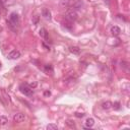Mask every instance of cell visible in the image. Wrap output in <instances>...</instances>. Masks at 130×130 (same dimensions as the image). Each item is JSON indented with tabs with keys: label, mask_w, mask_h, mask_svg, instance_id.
<instances>
[{
	"label": "cell",
	"mask_w": 130,
	"mask_h": 130,
	"mask_svg": "<svg viewBox=\"0 0 130 130\" xmlns=\"http://www.w3.org/2000/svg\"><path fill=\"white\" fill-rule=\"evenodd\" d=\"M8 24L10 25L11 28H16L19 25V16L17 15L15 12H12L10 14V17H9V20L7 21Z\"/></svg>",
	"instance_id": "obj_1"
},
{
	"label": "cell",
	"mask_w": 130,
	"mask_h": 130,
	"mask_svg": "<svg viewBox=\"0 0 130 130\" xmlns=\"http://www.w3.org/2000/svg\"><path fill=\"white\" fill-rule=\"evenodd\" d=\"M19 89H20V92L24 95V96H28V97H31V96H33V94H34V92H33V89H32L30 85L25 84V83L20 84V86H19Z\"/></svg>",
	"instance_id": "obj_2"
},
{
	"label": "cell",
	"mask_w": 130,
	"mask_h": 130,
	"mask_svg": "<svg viewBox=\"0 0 130 130\" xmlns=\"http://www.w3.org/2000/svg\"><path fill=\"white\" fill-rule=\"evenodd\" d=\"M77 13H76V11L74 9H70V10H68L66 12V18L68 20H70V21H73V20H76L77 19Z\"/></svg>",
	"instance_id": "obj_3"
},
{
	"label": "cell",
	"mask_w": 130,
	"mask_h": 130,
	"mask_svg": "<svg viewBox=\"0 0 130 130\" xmlns=\"http://www.w3.org/2000/svg\"><path fill=\"white\" fill-rule=\"evenodd\" d=\"M24 120H25V116L23 113H17V114H14L13 116V121L15 123H21Z\"/></svg>",
	"instance_id": "obj_4"
},
{
	"label": "cell",
	"mask_w": 130,
	"mask_h": 130,
	"mask_svg": "<svg viewBox=\"0 0 130 130\" xmlns=\"http://www.w3.org/2000/svg\"><path fill=\"white\" fill-rule=\"evenodd\" d=\"M20 57V52L17 51V50H13L11 51L9 54H8V58L11 59V60H15V59H18Z\"/></svg>",
	"instance_id": "obj_5"
},
{
	"label": "cell",
	"mask_w": 130,
	"mask_h": 130,
	"mask_svg": "<svg viewBox=\"0 0 130 130\" xmlns=\"http://www.w3.org/2000/svg\"><path fill=\"white\" fill-rule=\"evenodd\" d=\"M42 15L45 17L46 19H50L51 18V12L48 8H43L42 10Z\"/></svg>",
	"instance_id": "obj_6"
},
{
	"label": "cell",
	"mask_w": 130,
	"mask_h": 130,
	"mask_svg": "<svg viewBox=\"0 0 130 130\" xmlns=\"http://www.w3.org/2000/svg\"><path fill=\"white\" fill-rule=\"evenodd\" d=\"M111 33L113 34L114 36H119L121 33V30H120V28L117 27V25H114V27L111 28Z\"/></svg>",
	"instance_id": "obj_7"
},
{
	"label": "cell",
	"mask_w": 130,
	"mask_h": 130,
	"mask_svg": "<svg viewBox=\"0 0 130 130\" xmlns=\"http://www.w3.org/2000/svg\"><path fill=\"white\" fill-rule=\"evenodd\" d=\"M40 36H41L42 38H44L46 41L48 40V33H47L46 29L43 28V29H41V30H40Z\"/></svg>",
	"instance_id": "obj_8"
},
{
	"label": "cell",
	"mask_w": 130,
	"mask_h": 130,
	"mask_svg": "<svg viewBox=\"0 0 130 130\" xmlns=\"http://www.w3.org/2000/svg\"><path fill=\"white\" fill-rule=\"evenodd\" d=\"M102 108H103L104 110H109V109H111V108H112V103L109 102V101L103 103L102 104Z\"/></svg>",
	"instance_id": "obj_9"
},
{
	"label": "cell",
	"mask_w": 130,
	"mask_h": 130,
	"mask_svg": "<svg viewBox=\"0 0 130 130\" xmlns=\"http://www.w3.org/2000/svg\"><path fill=\"white\" fill-rule=\"evenodd\" d=\"M94 124H95V120L93 118H88L85 121V127H92L94 126Z\"/></svg>",
	"instance_id": "obj_10"
},
{
	"label": "cell",
	"mask_w": 130,
	"mask_h": 130,
	"mask_svg": "<svg viewBox=\"0 0 130 130\" xmlns=\"http://www.w3.org/2000/svg\"><path fill=\"white\" fill-rule=\"evenodd\" d=\"M8 122L7 117L5 116H0V125H6Z\"/></svg>",
	"instance_id": "obj_11"
},
{
	"label": "cell",
	"mask_w": 130,
	"mask_h": 130,
	"mask_svg": "<svg viewBox=\"0 0 130 130\" xmlns=\"http://www.w3.org/2000/svg\"><path fill=\"white\" fill-rule=\"evenodd\" d=\"M45 71L48 73H53V67H52V65H46L45 66Z\"/></svg>",
	"instance_id": "obj_12"
},
{
	"label": "cell",
	"mask_w": 130,
	"mask_h": 130,
	"mask_svg": "<svg viewBox=\"0 0 130 130\" xmlns=\"http://www.w3.org/2000/svg\"><path fill=\"white\" fill-rule=\"evenodd\" d=\"M70 52H72V53H74V54H78L79 52H80V49L78 48V47H70Z\"/></svg>",
	"instance_id": "obj_13"
},
{
	"label": "cell",
	"mask_w": 130,
	"mask_h": 130,
	"mask_svg": "<svg viewBox=\"0 0 130 130\" xmlns=\"http://www.w3.org/2000/svg\"><path fill=\"white\" fill-rule=\"evenodd\" d=\"M47 129L48 130H57L58 127H57V125H55V124H49V125H47Z\"/></svg>",
	"instance_id": "obj_14"
},
{
	"label": "cell",
	"mask_w": 130,
	"mask_h": 130,
	"mask_svg": "<svg viewBox=\"0 0 130 130\" xmlns=\"http://www.w3.org/2000/svg\"><path fill=\"white\" fill-rule=\"evenodd\" d=\"M69 4H70V0H62L61 1V6H63V7L69 6Z\"/></svg>",
	"instance_id": "obj_15"
},
{
	"label": "cell",
	"mask_w": 130,
	"mask_h": 130,
	"mask_svg": "<svg viewBox=\"0 0 130 130\" xmlns=\"http://www.w3.org/2000/svg\"><path fill=\"white\" fill-rule=\"evenodd\" d=\"M112 107H113L115 110H119V109H120V103L117 102V103H115V104H112Z\"/></svg>",
	"instance_id": "obj_16"
},
{
	"label": "cell",
	"mask_w": 130,
	"mask_h": 130,
	"mask_svg": "<svg viewBox=\"0 0 130 130\" xmlns=\"http://www.w3.org/2000/svg\"><path fill=\"white\" fill-rule=\"evenodd\" d=\"M67 125L69 127H71V128H75V124H74V122H72L71 120H68L67 121Z\"/></svg>",
	"instance_id": "obj_17"
},
{
	"label": "cell",
	"mask_w": 130,
	"mask_h": 130,
	"mask_svg": "<svg viewBox=\"0 0 130 130\" xmlns=\"http://www.w3.org/2000/svg\"><path fill=\"white\" fill-rule=\"evenodd\" d=\"M30 86L33 89V88H36L37 86V82H32V83H30Z\"/></svg>",
	"instance_id": "obj_18"
},
{
	"label": "cell",
	"mask_w": 130,
	"mask_h": 130,
	"mask_svg": "<svg viewBox=\"0 0 130 130\" xmlns=\"http://www.w3.org/2000/svg\"><path fill=\"white\" fill-rule=\"evenodd\" d=\"M83 115H84V114H82V113H81V114H80V113H76V114H75V116L78 117V118H82V117H83Z\"/></svg>",
	"instance_id": "obj_19"
},
{
	"label": "cell",
	"mask_w": 130,
	"mask_h": 130,
	"mask_svg": "<svg viewBox=\"0 0 130 130\" xmlns=\"http://www.w3.org/2000/svg\"><path fill=\"white\" fill-rule=\"evenodd\" d=\"M44 95H45L46 97H48V96H50V95H51V93H50V92H48V90H47V92H45V93H44Z\"/></svg>",
	"instance_id": "obj_20"
},
{
	"label": "cell",
	"mask_w": 130,
	"mask_h": 130,
	"mask_svg": "<svg viewBox=\"0 0 130 130\" xmlns=\"http://www.w3.org/2000/svg\"><path fill=\"white\" fill-rule=\"evenodd\" d=\"M5 1H6V0H0V4H4V3H5Z\"/></svg>",
	"instance_id": "obj_21"
},
{
	"label": "cell",
	"mask_w": 130,
	"mask_h": 130,
	"mask_svg": "<svg viewBox=\"0 0 130 130\" xmlns=\"http://www.w3.org/2000/svg\"><path fill=\"white\" fill-rule=\"evenodd\" d=\"M0 68H1V63H0Z\"/></svg>",
	"instance_id": "obj_22"
}]
</instances>
